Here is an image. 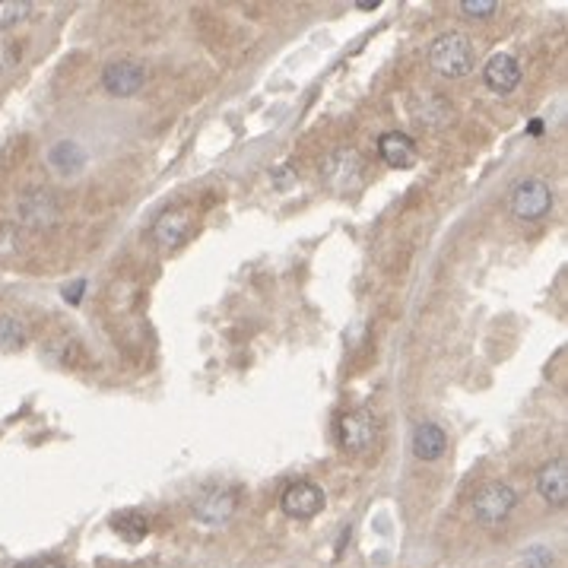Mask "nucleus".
I'll list each match as a JSON object with an SVG mask.
<instances>
[{
	"mask_svg": "<svg viewBox=\"0 0 568 568\" xmlns=\"http://www.w3.org/2000/svg\"><path fill=\"white\" fill-rule=\"evenodd\" d=\"M537 493L543 495L549 505H565L568 502V461L556 457V461L543 463L537 473Z\"/></svg>",
	"mask_w": 568,
	"mask_h": 568,
	"instance_id": "10",
	"label": "nucleus"
},
{
	"mask_svg": "<svg viewBox=\"0 0 568 568\" xmlns=\"http://www.w3.org/2000/svg\"><path fill=\"white\" fill-rule=\"evenodd\" d=\"M483 80L493 92L505 96V92H511L517 83H521V64H517V58H511V54H505V51L493 54L483 67Z\"/></svg>",
	"mask_w": 568,
	"mask_h": 568,
	"instance_id": "11",
	"label": "nucleus"
},
{
	"mask_svg": "<svg viewBox=\"0 0 568 568\" xmlns=\"http://www.w3.org/2000/svg\"><path fill=\"white\" fill-rule=\"evenodd\" d=\"M499 10L495 0H463L461 4V13L470 16V19H486V16H493Z\"/></svg>",
	"mask_w": 568,
	"mask_h": 568,
	"instance_id": "19",
	"label": "nucleus"
},
{
	"mask_svg": "<svg viewBox=\"0 0 568 568\" xmlns=\"http://www.w3.org/2000/svg\"><path fill=\"white\" fill-rule=\"evenodd\" d=\"M58 210H54L51 194H42V191H32L23 198V220L29 226H51Z\"/></svg>",
	"mask_w": 568,
	"mask_h": 568,
	"instance_id": "15",
	"label": "nucleus"
},
{
	"mask_svg": "<svg viewBox=\"0 0 568 568\" xmlns=\"http://www.w3.org/2000/svg\"><path fill=\"white\" fill-rule=\"evenodd\" d=\"M378 152L385 166L391 168H409L416 166V144H413V136L403 134V130H387V134L378 136Z\"/></svg>",
	"mask_w": 568,
	"mask_h": 568,
	"instance_id": "12",
	"label": "nucleus"
},
{
	"mask_svg": "<svg viewBox=\"0 0 568 568\" xmlns=\"http://www.w3.org/2000/svg\"><path fill=\"white\" fill-rule=\"evenodd\" d=\"M235 505H238V495L232 489H210L194 502V515L206 527H220L235 515Z\"/></svg>",
	"mask_w": 568,
	"mask_h": 568,
	"instance_id": "9",
	"label": "nucleus"
},
{
	"mask_svg": "<svg viewBox=\"0 0 568 568\" xmlns=\"http://www.w3.org/2000/svg\"><path fill=\"white\" fill-rule=\"evenodd\" d=\"M29 13H32L29 0H0V32L16 23H23Z\"/></svg>",
	"mask_w": 568,
	"mask_h": 568,
	"instance_id": "16",
	"label": "nucleus"
},
{
	"mask_svg": "<svg viewBox=\"0 0 568 568\" xmlns=\"http://www.w3.org/2000/svg\"><path fill=\"white\" fill-rule=\"evenodd\" d=\"M280 508L283 515L292 517V521H311V517L321 515V508H324V489L308 483V479H299V483H292L286 493H283Z\"/></svg>",
	"mask_w": 568,
	"mask_h": 568,
	"instance_id": "5",
	"label": "nucleus"
},
{
	"mask_svg": "<svg viewBox=\"0 0 568 568\" xmlns=\"http://www.w3.org/2000/svg\"><path fill=\"white\" fill-rule=\"evenodd\" d=\"M191 232H194V213H191V206H172L152 226V238H156V245L162 251L182 248L191 238Z\"/></svg>",
	"mask_w": 568,
	"mask_h": 568,
	"instance_id": "6",
	"label": "nucleus"
},
{
	"mask_svg": "<svg viewBox=\"0 0 568 568\" xmlns=\"http://www.w3.org/2000/svg\"><path fill=\"white\" fill-rule=\"evenodd\" d=\"M321 178L334 191H340V194L343 191L359 188V182H362V160H359V152L353 150L331 152L324 160V166H321Z\"/></svg>",
	"mask_w": 568,
	"mask_h": 568,
	"instance_id": "7",
	"label": "nucleus"
},
{
	"mask_svg": "<svg viewBox=\"0 0 568 568\" xmlns=\"http://www.w3.org/2000/svg\"><path fill=\"white\" fill-rule=\"evenodd\" d=\"M13 568H64V565L54 559H32V562H19V565H13Z\"/></svg>",
	"mask_w": 568,
	"mask_h": 568,
	"instance_id": "21",
	"label": "nucleus"
},
{
	"mask_svg": "<svg viewBox=\"0 0 568 568\" xmlns=\"http://www.w3.org/2000/svg\"><path fill=\"white\" fill-rule=\"evenodd\" d=\"M515 505H517L515 489L508 483H499V479L479 486L477 495H473V515H477V521L483 524V527L502 524L511 511H515Z\"/></svg>",
	"mask_w": 568,
	"mask_h": 568,
	"instance_id": "2",
	"label": "nucleus"
},
{
	"mask_svg": "<svg viewBox=\"0 0 568 568\" xmlns=\"http://www.w3.org/2000/svg\"><path fill=\"white\" fill-rule=\"evenodd\" d=\"M48 162H51L54 172L61 175H76L86 168V152L80 144H74V140H61V144H54L51 152H48Z\"/></svg>",
	"mask_w": 568,
	"mask_h": 568,
	"instance_id": "14",
	"label": "nucleus"
},
{
	"mask_svg": "<svg viewBox=\"0 0 568 568\" xmlns=\"http://www.w3.org/2000/svg\"><path fill=\"white\" fill-rule=\"evenodd\" d=\"M102 86L118 99H130L146 86V70L134 61H114L102 70Z\"/></svg>",
	"mask_w": 568,
	"mask_h": 568,
	"instance_id": "8",
	"label": "nucleus"
},
{
	"mask_svg": "<svg viewBox=\"0 0 568 568\" xmlns=\"http://www.w3.org/2000/svg\"><path fill=\"white\" fill-rule=\"evenodd\" d=\"M477 64V48L463 32H445L429 48V67L447 80H461Z\"/></svg>",
	"mask_w": 568,
	"mask_h": 568,
	"instance_id": "1",
	"label": "nucleus"
},
{
	"mask_svg": "<svg viewBox=\"0 0 568 568\" xmlns=\"http://www.w3.org/2000/svg\"><path fill=\"white\" fill-rule=\"evenodd\" d=\"M83 289H86V283H83V280H76L74 286L64 289V299H67L70 305H76V302H80V296H83Z\"/></svg>",
	"mask_w": 568,
	"mask_h": 568,
	"instance_id": "20",
	"label": "nucleus"
},
{
	"mask_svg": "<svg viewBox=\"0 0 568 568\" xmlns=\"http://www.w3.org/2000/svg\"><path fill=\"white\" fill-rule=\"evenodd\" d=\"M553 210V188L543 178H524L511 191V213L521 222H537Z\"/></svg>",
	"mask_w": 568,
	"mask_h": 568,
	"instance_id": "3",
	"label": "nucleus"
},
{
	"mask_svg": "<svg viewBox=\"0 0 568 568\" xmlns=\"http://www.w3.org/2000/svg\"><path fill=\"white\" fill-rule=\"evenodd\" d=\"M23 343H26L23 324H19L16 318H10V315H4V318H0V349L13 353V349H19Z\"/></svg>",
	"mask_w": 568,
	"mask_h": 568,
	"instance_id": "17",
	"label": "nucleus"
},
{
	"mask_svg": "<svg viewBox=\"0 0 568 568\" xmlns=\"http://www.w3.org/2000/svg\"><path fill=\"white\" fill-rule=\"evenodd\" d=\"M118 533H124L128 540H140V537H146V517H140V515H121L118 517Z\"/></svg>",
	"mask_w": 568,
	"mask_h": 568,
	"instance_id": "18",
	"label": "nucleus"
},
{
	"mask_svg": "<svg viewBox=\"0 0 568 568\" xmlns=\"http://www.w3.org/2000/svg\"><path fill=\"white\" fill-rule=\"evenodd\" d=\"M337 432H340L343 451H349V455H369L371 447L378 445V423H375L369 409H349V413H343Z\"/></svg>",
	"mask_w": 568,
	"mask_h": 568,
	"instance_id": "4",
	"label": "nucleus"
},
{
	"mask_svg": "<svg viewBox=\"0 0 568 568\" xmlns=\"http://www.w3.org/2000/svg\"><path fill=\"white\" fill-rule=\"evenodd\" d=\"M447 447V439L435 423H419L416 432H413V455L419 461H439L445 455Z\"/></svg>",
	"mask_w": 568,
	"mask_h": 568,
	"instance_id": "13",
	"label": "nucleus"
}]
</instances>
